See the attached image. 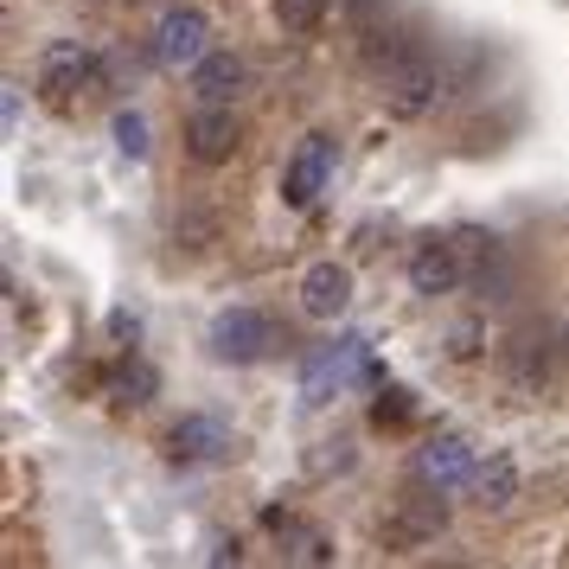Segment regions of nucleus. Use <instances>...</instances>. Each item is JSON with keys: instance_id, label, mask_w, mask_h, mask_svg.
I'll return each mask as SVG.
<instances>
[{"instance_id": "9d476101", "label": "nucleus", "mask_w": 569, "mask_h": 569, "mask_svg": "<svg viewBox=\"0 0 569 569\" xmlns=\"http://www.w3.org/2000/svg\"><path fill=\"white\" fill-rule=\"evenodd\" d=\"M327 173H333V141H327V134H308V141H301V154L288 160V173H282V199L295 211H308L313 199H320Z\"/></svg>"}, {"instance_id": "1a4fd4ad", "label": "nucleus", "mask_w": 569, "mask_h": 569, "mask_svg": "<svg viewBox=\"0 0 569 569\" xmlns=\"http://www.w3.org/2000/svg\"><path fill=\"white\" fill-rule=\"evenodd\" d=\"M461 276H467V269H461V243L422 237V243L410 250V288H416V295H429V301H436V295H455Z\"/></svg>"}, {"instance_id": "9b49d317", "label": "nucleus", "mask_w": 569, "mask_h": 569, "mask_svg": "<svg viewBox=\"0 0 569 569\" xmlns=\"http://www.w3.org/2000/svg\"><path fill=\"white\" fill-rule=\"evenodd\" d=\"M243 90H250V64H243V52L211 46V52L192 64V97H199V103H237Z\"/></svg>"}, {"instance_id": "20e7f679", "label": "nucleus", "mask_w": 569, "mask_h": 569, "mask_svg": "<svg viewBox=\"0 0 569 569\" xmlns=\"http://www.w3.org/2000/svg\"><path fill=\"white\" fill-rule=\"evenodd\" d=\"M206 346H211L218 365H257V359L276 352V320H269L262 308H224L218 320H211Z\"/></svg>"}, {"instance_id": "f257e3e1", "label": "nucleus", "mask_w": 569, "mask_h": 569, "mask_svg": "<svg viewBox=\"0 0 569 569\" xmlns=\"http://www.w3.org/2000/svg\"><path fill=\"white\" fill-rule=\"evenodd\" d=\"M378 83H385L390 116H429L436 97H441L436 58H422L416 46H390V52H378Z\"/></svg>"}, {"instance_id": "39448f33", "label": "nucleus", "mask_w": 569, "mask_h": 569, "mask_svg": "<svg viewBox=\"0 0 569 569\" xmlns=\"http://www.w3.org/2000/svg\"><path fill=\"white\" fill-rule=\"evenodd\" d=\"M211 52V20L199 7H167L154 27V64L160 71H192Z\"/></svg>"}, {"instance_id": "aec40b11", "label": "nucleus", "mask_w": 569, "mask_h": 569, "mask_svg": "<svg viewBox=\"0 0 569 569\" xmlns=\"http://www.w3.org/2000/svg\"><path fill=\"white\" fill-rule=\"evenodd\" d=\"M371 416H378V422H390V429H397V422H410V416H416L410 390H378V403H371Z\"/></svg>"}, {"instance_id": "6e6552de", "label": "nucleus", "mask_w": 569, "mask_h": 569, "mask_svg": "<svg viewBox=\"0 0 569 569\" xmlns=\"http://www.w3.org/2000/svg\"><path fill=\"white\" fill-rule=\"evenodd\" d=\"M473 448H467L461 436H429L422 448H416V461H410V473H416V487H441V492H455V487H467L473 480Z\"/></svg>"}, {"instance_id": "6ab92c4d", "label": "nucleus", "mask_w": 569, "mask_h": 569, "mask_svg": "<svg viewBox=\"0 0 569 569\" xmlns=\"http://www.w3.org/2000/svg\"><path fill=\"white\" fill-rule=\"evenodd\" d=\"M116 148H122L129 160H148V122H141L134 109H122V116H116Z\"/></svg>"}, {"instance_id": "4be33fe9", "label": "nucleus", "mask_w": 569, "mask_h": 569, "mask_svg": "<svg viewBox=\"0 0 569 569\" xmlns=\"http://www.w3.org/2000/svg\"><path fill=\"white\" fill-rule=\"evenodd\" d=\"M109 333H116V339H134L141 327H134V313H116V320H109Z\"/></svg>"}, {"instance_id": "f8f14e48", "label": "nucleus", "mask_w": 569, "mask_h": 569, "mask_svg": "<svg viewBox=\"0 0 569 569\" xmlns=\"http://www.w3.org/2000/svg\"><path fill=\"white\" fill-rule=\"evenodd\" d=\"M352 308V269L346 262H313L308 276H301V313L308 320H339V313Z\"/></svg>"}, {"instance_id": "a211bd4d", "label": "nucleus", "mask_w": 569, "mask_h": 569, "mask_svg": "<svg viewBox=\"0 0 569 569\" xmlns=\"http://www.w3.org/2000/svg\"><path fill=\"white\" fill-rule=\"evenodd\" d=\"M276 7V27L282 32H313L327 20V0H269Z\"/></svg>"}, {"instance_id": "ddd939ff", "label": "nucleus", "mask_w": 569, "mask_h": 569, "mask_svg": "<svg viewBox=\"0 0 569 569\" xmlns=\"http://www.w3.org/2000/svg\"><path fill=\"white\" fill-rule=\"evenodd\" d=\"M448 525V499H441V487H422V499H403V512L385 525V538L397 543V550H416V543H429Z\"/></svg>"}, {"instance_id": "0eeeda50", "label": "nucleus", "mask_w": 569, "mask_h": 569, "mask_svg": "<svg viewBox=\"0 0 569 569\" xmlns=\"http://www.w3.org/2000/svg\"><path fill=\"white\" fill-rule=\"evenodd\" d=\"M237 448V436H231V422L224 416H206V410H192V416H180L173 429H167V455L180 467H206V461H224Z\"/></svg>"}, {"instance_id": "f03ea898", "label": "nucleus", "mask_w": 569, "mask_h": 569, "mask_svg": "<svg viewBox=\"0 0 569 569\" xmlns=\"http://www.w3.org/2000/svg\"><path fill=\"white\" fill-rule=\"evenodd\" d=\"M346 385H385V371L371 359V339H333V346H320V352L301 365L308 403H327V397H339Z\"/></svg>"}, {"instance_id": "7ed1b4c3", "label": "nucleus", "mask_w": 569, "mask_h": 569, "mask_svg": "<svg viewBox=\"0 0 569 569\" xmlns=\"http://www.w3.org/2000/svg\"><path fill=\"white\" fill-rule=\"evenodd\" d=\"M97 83H103V64H97V52L78 46V39H58V46L39 52V97L52 109H71L83 90H97Z\"/></svg>"}, {"instance_id": "f3484780", "label": "nucleus", "mask_w": 569, "mask_h": 569, "mask_svg": "<svg viewBox=\"0 0 569 569\" xmlns=\"http://www.w3.org/2000/svg\"><path fill=\"white\" fill-rule=\"evenodd\" d=\"M109 390H116V403H134V410H141V403L160 397V371L148 359H122V371L109 378Z\"/></svg>"}, {"instance_id": "423d86ee", "label": "nucleus", "mask_w": 569, "mask_h": 569, "mask_svg": "<svg viewBox=\"0 0 569 569\" xmlns=\"http://www.w3.org/2000/svg\"><path fill=\"white\" fill-rule=\"evenodd\" d=\"M243 148V122L231 116V103H199L186 116V154L199 167H224Z\"/></svg>"}, {"instance_id": "5701e85b", "label": "nucleus", "mask_w": 569, "mask_h": 569, "mask_svg": "<svg viewBox=\"0 0 569 569\" xmlns=\"http://www.w3.org/2000/svg\"><path fill=\"white\" fill-rule=\"evenodd\" d=\"M563 346H569V327H563Z\"/></svg>"}, {"instance_id": "412c9836", "label": "nucleus", "mask_w": 569, "mask_h": 569, "mask_svg": "<svg viewBox=\"0 0 569 569\" xmlns=\"http://www.w3.org/2000/svg\"><path fill=\"white\" fill-rule=\"evenodd\" d=\"M448 352H455V359H473V352H480V327H473V320H461V327L448 333Z\"/></svg>"}, {"instance_id": "4468645a", "label": "nucleus", "mask_w": 569, "mask_h": 569, "mask_svg": "<svg viewBox=\"0 0 569 569\" xmlns=\"http://www.w3.org/2000/svg\"><path fill=\"white\" fill-rule=\"evenodd\" d=\"M499 371H506V390L512 397H538L543 390V339L518 333L499 346Z\"/></svg>"}, {"instance_id": "2eb2a0df", "label": "nucleus", "mask_w": 569, "mask_h": 569, "mask_svg": "<svg viewBox=\"0 0 569 569\" xmlns=\"http://www.w3.org/2000/svg\"><path fill=\"white\" fill-rule=\"evenodd\" d=\"M467 487H473V506H480V512H506L518 499V461L512 455H487V461L473 467Z\"/></svg>"}, {"instance_id": "dca6fc26", "label": "nucleus", "mask_w": 569, "mask_h": 569, "mask_svg": "<svg viewBox=\"0 0 569 569\" xmlns=\"http://www.w3.org/2000/svg\"><path fill=\"white\" fill-rule=\"evenodd\" d=\"M269 525L282 531V557H288V563H333V543H327V531L295 525V518H282V512H269Z\"/></svg>"}]
</instances>
